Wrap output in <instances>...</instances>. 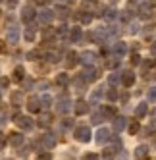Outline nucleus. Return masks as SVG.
Wrapping results in <instances>:
<instances>
[{
  "label": "nucleus",
  "instance_id": "59",
  "mask_svg": "<svg viewBox=\"0 0 156 160\" xmlns=\"http://www.w3.org/2000/svg\"><path fill=\"white\" fill-rule=\"evenodd\" d=\"M147 160H149V158H147Z\"/></svg>",
  "mask_w": 156,
  "mask_h": 160
},
{
  "label": "nucleus",
  "instance_id": "16",
  "mask_svg": "<svg viewBox=\"0 0 156 160\" xmlns=\"http://www.w3.org/2000/svg\"><path fill=\"white\" fill-rule=\"evenodd\" d=\"M10 102H12L14 106H21V104H23V95H21V91H14V93L10 95Z\"/></svg>",
  "mask_w": 156,
  "mask_h": 160
},
{
  "label": "nucleus",
  "instance_id": "8",
  "mask_svg": "<svg viewBox=\"0 0 156 160\" xmlns=\"http://www.w3.org/2000/svg\"><path fill=\"white\" fill-rule=\"evenodd\" d=\"M41 143H42V147H46V148L56 147V135H54V133H44L41 137Z\"/></svg>",
  "mask_w": 156,
  "mask_h": 160
},
{
  "label": "nucleus",
  "instance_id": "39",
  "mask_svg": "<svg viewBox=\"0 0 156 160\" xmlns=\"http://www.w3.org/2000/svg\"><path fill=\"white\" fill-rule=\"evenodd\" d=\"M104 114H106V116H112V118H118V116H116V108H114V106H106V108H104Z\"/></svg>",
  "mask_w": 156,
  "mask_h": 160
},
{
  "label": "nucleus",
  "instance_id": "21",
  "mask_svg": "<svg viewBox=\"0 0 156 160\" xmlns=\"http://www.w3.org/2000/svg\"><path fill=\"white\" fill-rule=\"evenodd\" d=\"M56 85L68 87V85H70V75H68V73H58V75H56Z\"/></svg>",
  "mask_w": 156,
  "mask_h": 160
},
{
  "label": "nucleus",
  "instance_id": "33",
  "mask_svg": "<svg viewBox=\"0 0 156 160\" xmlns=\"http://www.w3.org/2000/svg\"><path fill=\"white\" fill-rule=\"evenodd\" d=\"M25 56H27V60H37L39 56H41V50H29Z\"/></svg>",
  "mask_w": 156,
  "mask_h": 160
},
{
  "label": "nucleus",
  "instance_id": "34",
  "mask_svg": "<svg viewBox=\"0 0 156 160\" xmlns=\"http://www.w3.org/2000/svg\"><path fill=\"white\" fill-rule=\"evenodd\" d=\"M100 97H102V89H96L95 93H93V97H91V100H89V102H91V104H95V102H96Z\"/></svg>",
  "mask_w": 156,
  "mask_h": 160
},
{
  "label": "nucleus",
  "instance_id": "27",
  "mask_svg": "<svg viewBox=\"0 0 156 160\" xmlns=\"http://www.w3.org/2000/svg\"><path fill=\"white\" fill-rule=\"evenodd\" d=\"M77 62H79V58H77V52L75 50H71V52H68V66H75Z\"/></svg>",
  "mask_w": 156,
  "mask_h": 160
},
{
  "label": "nucleus",
  "instance_id": "9",
  "mask_svg": "<svg viewBox=\"0 0 156 160\" xmlns=\"http://www.w3.org/2000/svg\"><path fill=\"white\" fill-rule=\"evenodd\" d=\"M95 58H96V54H95L93 50H85V52L81 54V58H79V62H81L83 66H93Z\"/></svg>",
  "mask_w": 156,
  "mask_h": 160
},
{
  "label": "nucleus",
  "instance_id": "22",
  "mask_svg": "<svg viewBox=\"0 0 156 160\" xmlns=\"http://www.w3.org/2000/svg\"><path fill=\"white\" fill-rule=\"evenodd\" d=\"M124 128H125V118H124V116L114 118V131H116V133H119Z\"/></svg>",
  "mask_w": 156,
  "mask_h": 160
},
{
  "label": "nucleus",
  "instance_id": "17",
  "mask_svg": "<svg viewBox=\"0 0 156 160\" xmlns=\"http://www.w3.org/2000/svg\"><path fill=\"white\" fill-rule=\"evenodd\" d=\"M81 39H83L81 29H79V27H71V29H70V41H71V42H79Z\"/></svg>",
  "mask_w": 156,
  "mask_h": 160
},
{
  "label": "nucleus",
  "instance_id": "28",
  "mask_svg": "<svg viewBox=\"0 0 156 160\" xmlns=\"http://www.w3.org/2000/svg\"><path fill=\"white\" fill-rule=\"evenodd\" d=\"M114 156H116L114 148H104L102 151V160H114Z\"/></svg>",
  "mask_w": 156,
  "mask_h": 160
},
{
  "label": "nucleus",
  "instance_id": "20",
  "mask_svg": "<svg viewBox=\"0 0 156 160\" xmlns=\"http://www.w3.org/2000/svg\"><path fill=\"white\" fill-rule=\"evenodd\" d=\"M50 123H52V114H48V112L41 114V120H39V125H41V128H48Z\"/></svg>",
  "mask_w": 156,
  "mask_h": 160
},
{
  "label": "nucleus",
  "instance_id": "32",
  "mask_svg": "<svg viewBox=\"0 0 156 160\" xmlns=\"http://www.w3.org/2000/svg\"><path fill=\"white\" fill-rule=\"evenodd\" d=\"M41 104H42L44 108H48V106L52 104V97H50V95H44V97H41Z\"/></svg>",
  "mask_w": 156,
  "mask_h": 160
},
{
  "label": "nucleus",
  "instance_id": "55",
  "mask_svg": "<svg viewBox=\"0 0 156 160\" xmlns=\"http://www.w3.org/2000/svg\"><path fill=\"white\" fill-rule=\"evenodd\" d=\"M129 31H131V33H137V31H139V27H137V25H131V29H129Z\"/></svg>",
  "mask_w": 156,
  "mask_h": 160
},
{
  "label": "nucleus",
  "instance_id": "41",
  "mask_svg": "<svg viewBox=\"0 0 156 160\" xmlns=\"http://www.w3.org/2000/svg\"><path fill=\"white\" fill-rule=\"evenodd\" d=\"M48 60L50 62H60V52H50L48 54Z\"/></svg>",
  "mask_w": 156,
  "mask_h": 160
},
{
  "label": "nucleus",
  "instance_id": "49",
  "mask_svg": "<svg viewBox=\"0 0 156 160\" xmlns=\"http://www.w3.org/2000/svg\"><path fill=\"white\" fill-rule=\"evenodd\" d=\"M23 87L31 89V87H33V79H23Z\"/></svg>",
  "mask_w": 156,
  "mask_h": 160
},
{
  "label": "nucleus",
  "instance_id": "50",
  "mask_svg": "<svg viewBox=\"0 0 156 160\" xmlns=\"http://www.w3.org/2000/svg\"><path fill=\"white\" fill-rule=\"evenodd\" d=\"M149 68H150V62H143V72H144V73L149 72Z\"/></svg>",
  "mask_w": 156,
  "mask_h": 160
},
{
  "label": "nucleus",
  "instance_id": "11",
  "mask_svg": "<svg viewBox=\"0 0 156 160\" xmlns=\"http://www.w3.org/2000/svg\"><path fill=\"white\" fill-rule=\"evenodd\" d=\"M108 139H112V137H110V129H108V128H100V129L96 131V143L102 145V143H106Z\"/></svg>",
  "mask_w": 156,
  "mask_h": 160
},
{
  "label": "nucleus",
  "instance_id": "38",
  "mask_svg": "<svg viewBox=\"0 0 156 160\" xmlns=\"http://www.w3.org/2000/svg\"><path fill=\"white\" fill-rule=\"evenodd\" d=\"M93 21V14H81V23H91Z\"/></svg>",
  "mask_w": 156,
  "mask_h": 160
},
{
  "label": "nucleus",
  "instance_id": "40",
  "mask_svg": "<svg viewBox=\"0 0 156 160\" xmlns=\"http://www.w3.org/2000/svg\"><path fill=\"white\" fill-rule=\"evenodd\" d=\"M131 64H133V66H139V64H141V56H139L137 52L131 54Z\"/></svg>",
  "mask_w": 156,
  "mask_h": 160
},
{
  "label": "nucleus",
  "instance_id": "44",
  "mask_svg": "<svg viewBox=\"0 0 156 160\" xmlns=\"http://www.w3.org/2000/svg\"><path fill=\"white\" fill-rule=\"evenodd\" d=\"M56 33H58V35H62V37L68 35V27H66V25H60V27L56 29Z\"/></svg>",
  "mask_w": 156,
  "mask_h": 160
},
{
  "label": "nucleus",
  "instance_id": "54",
  "mask_svg": "<svg viewBox=\"0 0 156 160\" xmlns=\"http://www.w3.org/2000/svg\"><path fill=\"white\" fill-rule=\"evenodd\" d=\"M150 52H152V54H154V56H156V41H154V42H152V47H150Z\"/></svg>",
  "mask_w": 156,
  "mask_h": 160
},
{
  "label": "nucleus",
  "instance_id": "13",
  "mask_svg": "<svg viewBox=\"0 0 156 160\" xmlns=\"http://www.w3.org/2000/svg\"><path fill=\"white\" fill-rule=\"evenodd\" d=\"M8 139H10V145H12V147H21V145H23V135L17 133V131H12L8 135Z\"/></svg>",
  "mask_w": 156,
  "mask_h": 160
},
{
  "label": "nucleus",
  "instance_id": "48",
  "mask_svg": "<svg viewBox=\"0 0 156 160\" xmlns=\"http://www.w3.org/2000/svg\"><path fill=\"white\" fill-rule=\"evenodd\" d=\"M17 2H19V0H8V6H10V10H14V8L17 6Z\"/></svg>",
  "mask_w": 156,
  "mask_h": 160
},
{
  "label": "nucleus",
  "instance_id": "46",
  "mask_svg": "<svg viewBox=\"0 0 156 160\" xmlns=\"http://www.w3.org/2000/svg\"><path fill=\"white\" fill-rule=\"evenodd\" d=\"M83 160H98V154L89 152V154H85V156H83Z\"/></svg>",
  "mask_w": 156,
  "mask_h": 160
},
{
  "label": "nucleus",
  "instance_id": "56",
  "mask_svg": "<svg viewBox=\"0 0 156 160\" xmlns=\"http://www.w3.org/2000/svg\"><path fill=\"white\" fill-rule=\"evenodd\" d=\"M114 145H116V147H121V141H119V139H116V137H114Z\"/></svg>",
  "mask_w": 156,
  "mask_h": 160
},
{
  "label": "nucleus",
  "instance_id": "25",
  "mask_svg": "<svg viewBox=\"0 0 156 160\" xmlns=\"http://www.w3.org/2000/svg\"><path fill=\"white\" fill-rule=\"evenodd\" d=\"M150 12H152V6H150V4H143V6L139 8V16H141V18H149Z\"/></svg>",
  "mask_w": 156,
  "mask_h": 160
},
{
  "label": "nucleus",
  "instance_id": "29",
  "mask_svg": "<svg viewBox=\"0 0 156 160\" xmlns=\"http://www.w3.org/2000/svg\"><path fill=\"white\" fill-rule=\"evenodd\" d=\"M71 108V104H70V102H60V104L56 106V112H60V114H66V112H68Z\"/></svg>",
  "mask_w": 156,
  "mask_h": 160
},
{
  "label": "nucleus",
  "instance_id": "10",
  "mask_svg": "<svg viewBox=\"0 0 156 160\" xmlns=\"http://www.w3.org/2000/svg\"><path fill=\"white\" fill-rule=\"evenodd\" d=\"M73 112L77 114V116H83V114H87V112H89V102H85V100H77L75 104H73Z\"/></svg>",
  "mask_w": 156,
  "mask_h": 160
},
{
  "label": "nucleus",
  "instance_id": "24",
  "mask_svg": "<svg viewBox=\"0 0 156 160\" xmlns=\"http://www.w3.org/2000/svg\"><path fill=\"white\" fill-rule=\"evenodd\" d=\"M108 83L112 85V87H118V85L121 83V73H110V77H108Z\"/></svg>",
  "mask_w": 156,
  "mask_h": 160
},
{
  "label": "nucleus",
  "instance_id": "4",
  "mask_svg": "<svg viewBox=\"0 0 156 160\" xmlns=\"http://www.w3.org/2000/svg\"><path fill=\"white\" fill-rule=\"evenodd\" d=\"M35 16H37V12H35L33 6H25L23 10H21V19H23L25 23H31V21L35 19Z\"/></svg>",
  "mask_w": 156,
  "mask_h": 160
},
{
  "label": "nucleus",
  "instance_id": "1",
  "mask_svg": "<svg viewBox=\"0 0 156 160\" xmlns=\"http://www.w3.org/2000/svg\"><path fill=\"white\" fill-rule=\"evenodd\" d=\"M73 135H75V139L79 141V143H89V141H91V129H89L87 125H81V128H75Z\"/></svg>",
  "mask_w": 156,
  "mask_h": 160
},
{
  "label": "nucleus",
  "instance_id": "35",
  "mask_svg": "<svg viewBox=\"0 0 156 160\" xmlns=\"http://www.w3.org/2000/svg\"><path fill=\"white\" fill-rule=\"evenodd\" d=\"M102 120H104V114H102V112H95V114H93V120H91V122H93V123H100Z\"/></svg>",
  "mask_w": 156,
  "mask_h": 160
},
{
  "label": "nucleus",
  "instance_id": "53",
  "mask_svg": "<svg viewBox=\"0 0 156 160\" xmlns=\"http://www.w3.org/2000/svg\"><path fill=\"white\" fill-rule=\"evenodd\" d=\"M6 120H8V114H6V110H2V123H6Z\"/></svg>",
  "mask_w": 156,
  "mask_h": 160
},
{
  "label": "nucleus",
  "instance_id": "26",
  "mask_svg": "<svg viewBox=\"0 0 156 160\" xmlns=\"http://www.w3.org/2000/svg\"><path fill=\"white\" fill-rule=\"evenodd\" d=\"M139 129H141V123H139L137 120H133V122L129 123V135H137Z\"/></svg>",
  "mask_w": 156,
  "mask_h": 160
},
{
  "label": "nucleus",
  "instance_id": "37",
  "mask_svg": "<svg viewBox=\"0 0 156 160\" xmlns=\"http://www.w3.org/2000/svg\"><path fill=\"white\" fill-rule=\"evenodd\" d=\"M58 18H62V19L68 18V8H64L62 4H60V8H58Z\"/></svg>",
  "mask_w": 156,
  "mask_h": 160
},
{
  "label": "nucleus",
  "instance_id": "5",
  "mask_svg": "<svg viewBox=\"0 0 156 160\" xmlns=\"http://www.w3.org/2000/svg\"><path fill=\"white\" fill-rule=\"evenodd\" d=\"M6 41H8L10 44H17V41H19V27H17V25H12V27L8 29Z\"/></svg>",
  "mask_w": 156,
  "mask_h": 160
},
{
  "label": "nucleus",
  "instance_id": "43",
  "mask_svg": "<svg viewBox=\"0 0 156 160\" xmlns=\"http://www.w3.org/2000/svg\"><path fill=\"white\" fill-rule=\"evenodd\" d=\"M39 160H52V154L46 151V152H41L39 154Z\"/></svg>",
  "mask_w": 156,
  "mask_h": 160
},
{
  "label": "nucleus",
  "instance_id": "31",
  "mask_svg": "<svg viewBox=\"0 0 156 160\" xmlns=\"http://www.w3.org/2000/svg\"><path fill=\"white\" fill-rule=\"evenodd\" d=\"M144 133L147 135H152V133H156V120H150V123L144 128Z\"/></svg>",
  "mask_w": 156,
  "mask_h": 160
},
{
  "label": "nucleus",
  "instance_id": "36",
  "mask_svg": "<svg viewBox=\"0 0 156 160\" xmlns=\"http://www.w3.org/2000/svg\"><path fill=\"white\" fill-rule=\"evenodd\" d=\"M147 97H149V102H156V87H150L149 89Z\"/></svg>",
  "mask_w": 156,
  "mask_h": 160
},
{
  "label": "nucleus",
  "instance_id": "6",
  "mask_svg": "<svg viewBox=\"0 0 156 160\" xmlns=\"http://www.w3.org/2000/svg\"><path fill=\"white\" fill-rule=\"evenodd\" d=\"M133 83H135V73L131 70H125L121 73V85L124 87H133Z\"/></svg>",
  "mask_w": 156,
  "mask_h": 160
},
{
  "label": "nucleus",
  "instance_id": "45",
  "mask_svg": "<svg viewBox=\"0 0 156 160\" xmlns=\"http://www.w3.org/2000/svg\"><path fill=\"white\" fill-rule=\"evenodd\" d=\"M71 125H73V120H64V122H62V128H64V129H70Z\"/></svg>",
  "mask_w": 156,
  "mask_h": 160
},
{
  "label": "nucleus",
  "instance_id": "42",
  "mask_svg": "<svg viewBox=\"0 0 156 160\" xmlns=\"http://www.w3.org/2000/svg\"><path fill=\"white\" fill-rule=\"evenodd\" d=\"M104 16H106L108 19H116V18H118V10H108Z\"/></svg>",
  "mask_w": 156,
  "mask_h": 160
},
{
  "label": "nucleus",
  "instance_id": "47",
  "mask_svg": "<svg viewBox=\"0 0 156 160\" xmlns=\"http://www.w3.org/2000/svg\"><path fill=\"white\" fill-rule=\"evenodd\" d=\"M108 98L110 100H116L118 98V93H116V91H108Z\"/></svg>",
  "mask_w": 156,
  "mask_h": 160
},
{
  "label": "nucleus",
  "instance_id": "30",
  "mask_svg": "<svg viewBox=\"0 0 156 160\" xmlns=\"http://www.w3.org/2000/svg\"><path fill=\"white\" fill-rule=\"evenodd\" d=\"M106 66H108V68H118V66H119V56L114 54L110 60H106Z\"/></svg>",
  "mask_w": 156,
  "mask_h": 160
},
{
  "label": "nucleus",
  "instance_id": "14",
  "mask_svg": "<svg viewBox=\"0 0 156 160\" xmlns=\"http://www.w3.org/2000/svg\"><path fill=\"white\" fill-rule=\"evenodd\" d=\"M35 35H37V25L29 23V25L25 27V33H23L25 41H27V42H33V41H35Z\"/></svg>",
  "mask_w": 156,
  "mask_h": 160
},
{
  "label": "nucleus",
  "instance_id": "19",
  "mask_svg": "<svg viewBox=\"0 0 156 160\" xmlns=\"http://www.w3.org/2000/svg\"><path fill=\"white\" fill-rule=\"evenodd\" d=\"M149 156V147L147 145H139L137 148H135V158H147Z\"/></svg>",
  "mask_w": 156,
  "mask_h": 160
},
{
  "label": "nucleus",
  "instance_id": "7",
  "mask_svg": "<svg viewBox=\"0 0 156 160\" xmlns=\"http://www.w3.org/2000/svg\"><path fill=\"white\" fill-rule=\"evenodd\" d=\"M16 123L21 129H31L33 128V122H31L29 116H19V114H16Z\"/></svg>",
  "mask_w": 156,
  "mask_h": 160
},
{
  "label": "nucleus",
  "instance_id": "52",
  "mask_svg": "<svg viewBox=\"0 0 156 160\" xmlns=\"http://www.w3.org/2000/svg\"><path fill=\"white\" fill-rule=\"evenodd\" d=\"M2 89H8V77H2Z\"/></svg>",
  "mask_w": 156,
  "mask_h": 160
},
{
  "label": "nucleus",
  "instance_id": "51",
  "mask_svg": "<svg viewBox=\"0 0 156 160\" xmlns=\"http://www.w3.org/2000/svg\"><path fill=\"white\" fill-rule=\"evenodd\" d=\"M58 4L66 6V4H73V0H58Z\"/></svg>",
  "mask_w": 156,
  "mask_h": 160
},
{
  "label": "nucleus",
  "instance_id": "3",
  "mask_svg": "<svg viewBox=\"0 0 156 160\" xmlns=\"http://www.w3.org/2000/svg\"><path fill=\"white\" fill-rule=\"evenodd\" d=\"M54 14L52 10H48V8H44V10H41V14H39V21H41V25H50L52 23V19H54Z\"/></svg>",
  "mask_w": 156,
  "mask_h": 160
},
{
  "label": "nucleus",
  "instance_id": "58",
  "mask_svg": "<svg viewBox=\"0 0 156 160\" xmlns=\"http://www.w3.org/2000/svg\"><path fill=\"white\" fill-rule=\"evenodd\" d=\"M154 147H156V143H154Z\"/></svg>",
  "mask_w": 156,
  "mask_h": 160
},
{
  "label": "nucleus",
  "instance_id": "57",
  "mask_svg": "<svg viewBox=\"0 0 156 160\" xmlns=\"http://www.w3.org/2000/svg\"><path fill=\"white\" fill-rule=\"evenodd\" d=\"M83 2H93V0H83Z\"/></svg>",
  "mask_w": 156,
  "mask_h": 160
},
{
  "label": "nucleus",
  "instance_id": "18",
  "mask_svg": "<svg viewBox=\"0 0 156 160\" xmlns=\"http://www.w3.org/2000/svg\"><path fill=\"white\" fill-rule=\"evenodd\" d=\"M125 52H127V47H125V42H124V41H118V42L114 44V54L121 58V56H125Z\"/></svg>",
  "mask_w": 156,
  "mask_h": 160
},
{
  "label": "nucleus",
  "instance_id": "12",
  "mask_svg": "<svg viewBox=\"0 0 156 160\" xmlns=\"http://www.w3.org/2000/svg\"><path fill=\"white\" fill-rule=\"evenodd\" d=\"M41 100L37 98V97H31L29 100H27V110L29 112H33V114H37V112H41Z\"/></svg>",
  "mask_w": 156,
  "mask_h": 160
},
{
  "label": "nucleus",
  "instance_id": "23",
  "mask_svg": "<svg viewBox=\"0 0 156 160\" xmlns=\"http://www.w3.org/2000/svg\"><path fill=\"white\" fill-rule=\"evenodd\" d=\"M147 110H149V104H147V102H141V104L135 108V116H137V118L147 116Z\"/></svg>",
  "mask_w": 156,
  "mask_h": 160
},
{
  "label": "nucleus",
  "instance_id": "15",
  "mask_svg": "<svg viewBox=\"0 0 156 160\" xmlns=\"http://www.w3.org/2000/svg\"><path fill=\"white\" fill-rule=\"evenodd\" d=\"M23 79H25V70H23V66H16V68H14V81L23 83Z\"/></svg>",
  "mask_w": 156,
  "mask_h": 160
},
{
  "label": "nucleus",
  "instance_id": "2",
  "mask_svg": "<svg viewBox=\"0 0 156 160\" xmlns=\"http://www.w3.org/2000/svg\"><path fill=\"white\" fill-rule=\"evenodd\" d=\"M81 79H83L85 83H91V81H95V79H98V70H96L95 66H85Z\"/></svg>",
  "mask_w": 156,
  "mask_h": 160
}]
</instances>
